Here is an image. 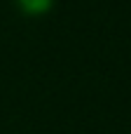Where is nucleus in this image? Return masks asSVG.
<instances>
[{"mask_svg":"<svg viewBox=\"0 0 131 134\" xmlns=\"http://www.w3.org/2000/svg\"><path fill=\"white\" fill-rule=\"evenodd\" d=\"M16 2L21 5L23 12H28V14H40V12L49 9L54 0H16Z\"/></svg>","mask_w":131,"mask_h":134,"instance_id":"1","label":"nucleus"}]
</instances>
